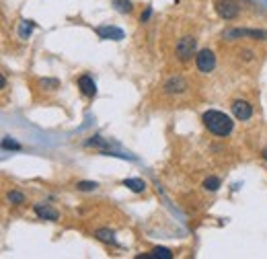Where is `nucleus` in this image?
<instances>
[{
    "mask_svg": "<svg viewBox=\"0 0 267 259\" xmlns=\"http://www.w3.org/2000/svg\"><path fill=\"white\" fill-rule=\"evenodd\" d=\"M203 124L212 134H216V136H228L232 132V120L222 111H214V109L205 111Z\"/></svg>",
    "mask_w": 267,
    "mask_h": 259,
    "instance_id": "nucleus-1",
    "label": "nucleus"
},
{
    "mask_svg": "<svg viewBox=\"0 0 267 259\" xmlns=\"http://www.w3.org/2000/svg\"><path fill=\"white\" fill-rule=\"evenodd\" d=\"M195 62H197L199 72H212L214 66H216V56H214L210 49H201L199 54L195 56Z\"/></svg>",
    "mask_w": 267,
    "mask_h": 259,
    "instance_id": "nucleus-2",
    "label": "nucleus"
},
{
    "mask_svg": "<svg viewBox=\"0 0 267 259\" xmlns=\"http://www.w3.org/2000/svg\"><path fill=\"white\" fill-rule=\"evenodd\" d=\"M232 113H234L236 120L247 122L253 116V105H251V103H247V101H234L232 103Z\"/></svg>",
    "mask_w": 267,
    "mask_h": 259,
    "instance_id": "nucleus-3",
    "label": "nucleus"
},
{
    "mask_svg": "<svg viewBox=\"0 0 267 259\" xmlns=\"http://www.w3.org/2000/svg\"><path fill=\"white\" fill-rule=\"evenodd\" d=\"M193 51H195V39L193 37H183L177 43V54H179L181 60H189Z\"/></svg>",
    "mask_w": 267,
    "mask_h": 259,
    "instance_id": "nucleus-4",
    "label": "nucleus"
},
{
    "mask_svg": "<svg viewBox=\"0 0 267 259\" xmlns=\"http://www.w3.org/2000/svg\"><path fill=\"white\" fill-rule=\"evenodd\" d=\"M95 31H97V35H99L101 39H113V41L124 39V31H122V29H117V27L103 25V27H97Z\"/></svg>",
    "mask_w": 267,
    "mask_h": 259,
    "instance_id": "nucleus-5",
    "label": "nucleus"
},
{
    "mask_svg": "<svg viewBox=\"0 0 267 259\" xmlns=\"http://www.w3.org/2000/svg\"><path fill=\"white\" fill-rule=\"evenodd\" d=\"M216 11L222 19H234L239 15V7L232 5V3H218L216 5Z\"/></svg>",
    "mask_w": 267,
    "mask_h": 259,
    "instance_id": "nucleus-6",
    "label": "nucleus"
},
{
    "mask_svg": "<svg viewBox=\"0 0 267 259\" xmlns=\"http://www.w3.org/2000/svg\"><path fill=\"white\" fill-rule=\"evenodd\" d=\"M228 37H255V39H267L265 31H253V29H232L226 33Z\"/></svg>",
    "mask_w": 267,
    "mask_h": 259,
    "instance_id": "nucleus-7",
    "label": "nucleus"
},
{
    "mask_svg": "<svg viewBox=\"0 0 267 259\" xmlns=\"http://www.w3.org/2000/svg\"><path fill=\"white\" fill-rule=\"evenodd\" d=\"M78 87H80V91H82L86 97H95V95H97V87H95V82H93V78H91L88 74H82V76L78 78Z\"/></svg>",
    "mask_w": 267,
    "mask_h": 259,
    "instance_id": "nucleus-8",
    "label": "nucleus"
},
{
    "mask_svg": "<svg viewBox=\"0 0 267 259\" xmlns=\"http://www.w3.org/2000/svg\"><path fill=\"white\" fill-rule=\"evenodd\" d=\"M35 214H37L39 218H43V220H58V212L51 210V208H47V206H41V204L35 206Z\"/></svg>",
    "mask_w": 267,
    "mask_h": 259,
    "instance_id": "nucleus-9",
    "label": "nucleus"
},
{
    "mask_svg": "<svg viewBox=\"0 0 267 259\" xmlns=\"http://www.w3.org/2000/svg\"><path fill=\"white\" fill-rule=\"evenodd\" d=\"M124 185L130 187L132 191H136V193H140V191L146 189V183H144L142 179H124Z\"/></svg>",
    "mask_w": 267,
    "mask_h": 259,
    "instance_id": "nucleus-10",
    "label": "nucleus"
},
{
    "mask_svg": "<svg viewBox=\"0 0 267 259\" xmlns=\"http://www.w3.org/2000/svg\"><path fill=\"white\" fill-rule=\"evenodd\" d=\"M150 257L171 259V257H173V253H171V249H167V247H156V249H152V251H150Z\"/></svg>",
    "mask_w": 267,
    "mask_h": 259,
    "instance_id": "nucleus-11",
    "label": "nucleus"
},
{
    "mask_svg": "<svg viewBox=\"0 0 267 259\" xmlns=\"http://www.w3.org/2000/svg\"><path fill=\"white\" fill-rule=\"evenodd\" d=\"M113 5L117 7L120 13H132V3H130V0H113Z\"/></svg>",
    "mask_w": 267,
    "mask_h": 259,
    "instance_id": "nucleus-12",
    "label": "nucleus"
},
{
    "mask_svg": "<svg viewBox=\"0 0 267 259\" xmlns=\"http://www.w3.org/2000/svg\"><path fill=\"white\" fill-rule=\"evenodd\" d=\"M203 187L210 189V191H216V189L220 187V179H218V177H207V179L203 181Z\"/></svg>",
    "mask_w": 267,
    "mask_h": 259,
    "instance_id": "nucleus-13",
    "label": "nucleus"
},
{
    "mask_svg": "<svg viewBox=\"0 0 267 259\" xmlns=\"http://www.w3.org/2000/svg\"><path fill=\"white\" fill-rule=\"evenodd\" d=\"M97 237H99L101 241H109V243H115V239H113V233H111V231H97Z\"/></svg>",
    "mask_w": 267,
    "mask_h": 259,
    "instance_id": "nucleus-14",
    "label": "nucleus"
},
{
    "mask_svg": "<svg viewBox=\"0 0 267 259\" xmlns=\"http://www.w3.org/2000/svg\"><path fill=\"white\" fill-rule=\"evenodd\" d=\"M76 187H78L80 191H91V189H95V187H97V183H95V181H80Z\"/></svg>",
    "mask_w": 267,
    "mask_h": 259,
    "instance_id": "nucleus-15",
    "label": "nucleus"
},
{
    "mask_svg": "<svg viewBox=\"0 0 267 259\" xmlns=\"http://www.w3.org/2000/svg\"><path fill=\"white\" fill-rule=\"evenodd\" d=\"M9 202H13V204H23L25 197H23V193H19V191H11V193H9Z\"/></svg>",
    "mask_w": 267,
    "mask_h": 259,
    "instance_id": "nucleus-16",
    "label": "nucleus"
},
{
    "mask_svg": "<svg viewBox=\"0 0 267 259\" xmlns=\"http://www.w3.org/2000/svg\"><path fill=\"white\" fill-rule=\"evenodd\" d=\"M3 146H5V148H13V150H21V146H19L17 142L9 140V138H5V140H3Z\"/></svg>",
    "mask_w": 267,
    "mask_h": 259,
    "instance_id": "nucleus-17",
    "label": "nucleus"
},
{
    "mask_svg": "<svg viewBox=\"0 0 267 259\" xmlns=\"http://www.w3.org/2000/svg\"><path fill=\"white\" fill-rule=\"evenodd\" d=\"M263 159H265V161H267V148H265V152H263Z\"/></svg>",
    "mask_w": 267,
    "mask_h": 259,
    "instance_id": "nucleus-18",
    "label": "nucleus"
}]
</instances>
